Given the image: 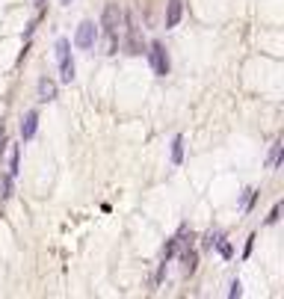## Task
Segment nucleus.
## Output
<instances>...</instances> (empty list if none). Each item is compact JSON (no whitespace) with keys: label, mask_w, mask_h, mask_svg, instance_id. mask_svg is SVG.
<instances>
[{"label":"nucleus","mask_w":284,"mask_h":299,"mask_svg":"<svg viewBox=\"0 0 284 299\" xmlns=\"http://www.w3.org/2000/svg\"><path fill=\"white\" fill-rule=\"evenodd\" d=\"M122 24H124V12H122V6L119 3H110L104 9V15H101V24L98 27H104V36H106V51L104 54H116L119 51V36H122Z\"/></svg>","instance_id":"obj_1"},{"label":"nucleus","mask_w":284,"mask_h":299,"mask_svg":"<svg viewBox=\"0 0 284 299\" xmlns=\"http://www.w3.org/2000/svg\"><path fill=\"white\" fill-rule=\"evenodd\" d=\"M56 65H59V80L71 83L77 74V65L71 59V42L68 39H56Z\"/></svg>","instance_id":"obj_2"},{"label":"nucleus","mask_w":284,"mask_h":299,"mask_svg":"<svg viewBox=\"0 0 284 299\" xmlns=\"http://www.w3.org/2000/svg\"><path fill=\"white\" fill-rule=\"evenodd\" d=\"M98 36H101V30H98L95 21H89V18L80 21L77 33H74V48H77V51H92L95 42H98Z\"/></svg>","instance_id":"obj_3"},{"label":"nucleus","mask_w":284,"mask_h":299,"mask_svg":"<svg viewBox=\"0 0 284 299\" xmlns=\"http://www.w3.org/2000/svg\"><path fill=\"white\" fill-rule=\"evenodd\" d=\"M148 62H151V71L157 74V77H166L172 62H169V54H166V45L163 42H151L148 48Z\"/></svg>","instance_id":"obj_4"},{"label":"nucleus","mask_w":284,"mask_h":299,"mask_svg":"<svg viewBox=\"0 0 284 299\" xmlns=\"http://www.w3.org/2000/svg\"><path fill=\"white\" fill-rule=\"evenodd\" d=\"M36 131H39V110H27L24 119H21V128H18L21 142H30L36 136Z\"/></svg>","instance_id":"obj_5"},{"label":"nucleus","mask_w":284,"mask_h":299,"mask_svg":"<svg viewBox=\"0 0 284 299\" xmlns=\"http://www.w3.org/2000/svg\"><path fill=\"white\" fill-rule=\"evenodd\" d=\"M56 95H59L56 80H51V77H39V83H36V98H39L42 104H51V101H56Z\"/></svg>","instance_id":"obj_6"},{"label":"nucleus","mask_w":284,"mask_h":299,"mask_svg":"<svg viewBox=\"0 0 284 299\" xmlns=\"http://www.w3.org/2000/svg\"><path fill=\"white\" fill-rule=\"evenodd\" d=\"M124 21H127V42H124V51L136 56V54H142V51H145V45L139 42V30H136L133 18H127V15H124Z\"/></svg>","instance_id":"obj_7"},{"label":"nucleus","mask_w":284,"mask_h":299,"mask_svg":"<svg viewBox=\"0 0 284 299\" xmlns=\"http://www.w3.org/2000/svg\"><path fill=\"white\" fill-rule=\"evenodd\" d=\"M181 15H184V0H169L166 3V30L181 24Z\"/></svg>","instance_id":"obj_8"},{"label":"nucleus","mask_w":284,"mask_h":299,"mask_svg":"<svg viewBox=\"0 0 284 299\" xmlns=\"http://www.w3.org/2000/svg\"><path fill=\"white\" fill-rule=\"evenodd\" d=\"M181 252V264H184V276H193L195 270H198V252L195 249H190V246H181L178 249Z\"/></svg>","instance_id":"obj_9"},{"label":"nucleus","mask_w":284,"mask_h":299,"mask_svg":"<svg viewBox=\"0 0 284 299\" xmlns=\"http://www.w3.org/2000/svg\"><path fill=\"white\" fill-rule=\"evenodd\" d=\"M281 154H284V142H281V139H275V142H272V148H269V160H266V163H269V169H278V166H281Z\"/></svg>","instance_id":"obj_10"},{"label":"nucleus","mask_w":284,"mask_h":299,"mask_svg":"<svg viewBox=\"0 0 284 299\" xmlns=\"http://www.w3.org/2000/svg\"><path fill=\"white\" fill-rule=\"evenodd\" d=\"M172 163H175V166L184 163V136H181V133L172 139Z\"/></svg>","instance_id":"obj_11"},{"label":"nucleus","mask_w":284,"mask_h":299,"mask_svg":"<svg viewBox=\"0 0 284 299\" xmlns=\"http://www.w3.org/2000/svg\"><path fill=\"white\" fill-rule=\"evenodd\" d=\"M178 249H181V243H178V237H172L166 246H163V261H172L178 255Z\"/></svg>","instance_id":"obj_12"},{"label":"nucleus","mask_w":284,"mask_h":299,"mask_svg":"<svg viewBox=\"0 0 284 299\" xmlns=\"http://www.w3.org/2000/svg\"><path fill=\"white\" fill-rule=\"evenodd\" d=\"M219 240H222V231H207V234H204V240H201V249H213Z\"/></svg>","instance_id":"obj_13"},{"label":"nucleus","mask_w":284,"mask_h":299,"mask_svg":"<svg viewBox=\"0 0 284 299\" xmlns=\"http://www.w3.org/2000/svg\"><path fill=\"white\" fill-rule=\"evenodd\" d=\"M18 157H21L18 145H12V148H9V175H12V178L18 175Z\"/></svg>","instance_id":"obj_14"},{"label":"nucleus","mask_w":284,"mask_h":299,"mask_svg":"<svg viewBox=\"0 0 284 299\" xmlns=\"http://www.w3.org/2000/svg\"><path fill=\"white\" fill-rule=\"evenodd\" d=\"M216 252H219V255H222L225 261H231V255H234V246H231V243H228V240L222 237V240L216 243Z\"/></svg>","instance_id":"obj_15"},{"label":"nucleus","mask_w":284,"mask_h":299,"mask_svg":"<svg viewBox=\"0 0 284 299\" xmlns=\"http://www.w3.org/2000/svg\"><path fill=\"white\" fill-rule=\"evenodd\" d=\"M255 199H258V190H246V202H243V210L246 213L255 207Z\"/></svg>","instance_id":"obj_16"},{"label":"nucleus","mask_w":284,"mask_h":299,"mask_svg":"<svg viewBox=\"0 0 284 299\" xmlns=\"http://www.w3.org/2000/svg\"><path fill=\"white\" fill-rule=\"evenodd\" d=\"M228 296H231V299H240V296H243V281H240V279H234V281H231Z\"/></svg>","instance_id":"obj_17"},{"label":"nucleus","mask_w":284,"mask_h":299,"mask_svg":"<svg viewBox=\"0 0 284 299\" xmlns=\"http://www.w3.org/2000/svg\"><path fill=\"white\" fill-rule=\"evenodd\" d=\"M9 196H12V175H6V178H3V193H0V199L6 202Z\"/></svg>","instance_id":"obj_18"},{"label":"nucleus","mask_w":284,"mask_h":299,"mask_svg":"<svg viewBox=\"0 0 284 299\" xmlns=\"http://www.w3.org/2000/svg\"><path fill=\"white\" fill-rule=\"evenodd\" d=\"M166 264H169V261H160V267H157V273H154V284H163V279H166Z\"/></svg>","instance_id":"obj_19"},{"label":"nucleus","mask_w":284,"mask_h":299,"mask_svg":"<svg viewBox=\"0 0 284 299\" xmlns=\"http://www.w3.org/2000/svg\"><path fill=\"white\" fill-rule=\"evenodd\" d=\"M278 216H281V205H275V207L269 210V216H266V225H275V222H278Z\"/></svg>","instance_id":"obj_20"},{"label":"nucleus","mask_w":284,"mask_h":299,"mask_svg":"<svg viewBox=\"0 0 284 299\" xmlns=\"http://www.w3.org/2000/svg\"><path fill=\"white\" fill-rule=\"evenodd\" d=\"M6 145H9V139H6V128H3V125H0V154H3V151H6Z\"/></svg>","instance_id":"obj_21"},{"label":"nucleus","mask_w":284,"mask_h":299,"mask_svg":"<svg viewBox=\"0 0 284 299\" xmlns=\"http://www.w3.org/2000/svg\"><path fill=\"white\" fill-rule=\"evenodd\" d=\"M255 240H258L255 234H252V237H248V240H246V252H243V258H248V255H252V249H255Z\"/></svg>","instance_id":"obj_22"},{"label":"nucleus","mask_w":284,"mask_h":299,"mask_svg":"<svg viewBox=\"0 0 284 299\" xmlns=\"http://www.w3.org/2000/svg\"><path fill=\"white\" fill-rule=\"evenodd\" d=\"M36 9H39V12H42V9H45V0H36Z\"/></svg>","instance_id":"obj_23"},{"label":"nucleus","mask_w":284,"mask_h":299,"mask_svg":"<svg viewBox=\"0 0 284 299\" xmlns=\"http://www.w3.org/2000/svg\"><path fill=\"white\" fill-rule=\"evenodd\" d=\"M62 3H65V6H68V3H71V0H62Z\"/></svg>","instance_id":"obj_24"}]
</instances>
